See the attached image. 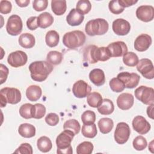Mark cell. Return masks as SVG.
Wrapping results in <instances>:
<instances>
[{
    "label": "cell",
    "mask_w": 154,
    "mask_h": 154,
    "mask_svg": "<svg viewBox=\"0 0 154 154\" xmlns=\"http://www.w3.org/2000/svg\"><path fill=\"white\" fill-rule=\"evenodd\" d=\"M51 64L45 61H36L29 66L31 79L35 81L43 82L53 70Z\"/></svg>",
    "instance_id": "obj_1"
},
{
    "label": "cell",
    "mask_w": 154,
    "mask_h": 154,
    "mask_svg": "<svg viewBox=\"0 0 154 154\" xmlns=\"http://www.w3.org/2000/svg\"><path fill=\"white\" fill-rule=\"evenodd\" d=\"M75 135L72 131L65 129L57 136L56 138L57 153L72 154L73 153L71 143Z\"/></svg>",
    "instance_id": "obj_2"
},
{
    "label": "cell",
    "mask_w": 154,
    "mask_h": 154,
    "mask_svg": "<svg viewBox=\"0 0 154 154\" xmlns=\"http://www.w3.org/2000/svg\"><path fill=\"white\" fill-rule=\"evenodd\" d=\"M85 34L79 30H75L64 34L63 43L67 48L73 49L83 45L85 42Z\"/></svg>",
    "instance_id": "obj_3"
},
{
    "label": "cell",
    "mask_w": 154,
    "mask_h": 154,
    "mask_svg": "<svg viewBox=\"0 0 154 154\" xmlns=\"http://www.w3.org/2000/svg\"><path fill=\"white\" fill-rule=\"evenodd\" d=\"M108 22L102 18H97L89 20L85 25V32L90 36L100 35L105 34L108 30Z\"/></svg>",
    "instance_id": "obj_4"
},
{
    "label": "cell",
    "mask_w": 154,
    "mask_h": 154,
    "mask_svg": "<svg viewBox=\"0 0 154 154\" xmlns=\"http://www.w3.org/2000/svg\"><path fill=\"white\" fill-rule=\"evenodd\" d=\"M21 93L19 90L13 87H5L0 90L1 107H5L7 103L17 104L21 100Z\"/></svg>",
    "instance_id": "obj_5"
},
{
    "label": "cell",
    "mask_w": 154,
    "mask_h": 154,
    "mask_svg": "<svg viewBox=\"0 0 154 154\" xmlns=\"http://www.w3.org/2000/svg\"><path fill=\"white\" fill-rule=\"evenodd\" d=\"M135 97L145 105L154 104V90L152 87L141 85L135 89Z\"/></svg>",
    "instance_id": "obj_6"
},
{
    "label": "cell",
    "mask_w": 154,
    "mask_h": 154,
    "mask_svg": "<svg viewBox=\"0 0 154 154\" xmlns=\"http://www.w3.org/2000/svg\"><path fill=\"white\" fill-rule=\"evenodd\" d=\"M130 134L131 129L128 124L125 122H120L117 125L114 131V140L117 143L123 144L128 141Z\"/></svg>",
    "instance_id": "obj_7"
},
{
    "label": "cell",
    "mask_w": 154,
    "mask_h": 154,
    "mask_svg": "<svg viewBox=\"0 0 154 154\" xmlns=\"http://www.w3.org/2000/svg\"><path fill=\"white\" fill-rule=\"evenodd\" d=\"M22 20L18 15L13 14L8 17L6 24V30L10 35L13 36L19 35L22 32Z\"/></svg>",
    "instance_id": "obj_8"
},
{
    "label": "cell",
    "mask_w": 154,
    "mask_h": 154,
    "mask_svg": "<svg viewBox=\"0 0 154 154\" xmlns=\"http://www.w3.org/2000/svg\"><path fill=\"white\" fill-rule=\"evenodd\" d=\"M137 70L146 79L154 78V67L152 61L148 58L141 59L137 64Z\"/></svg>",
    "instance_id": "obj_9"
},
{
    "label": "cell",
    "mask_w": 154,
    "mask_h": 154,
    "mask_svg": "<svg viewBox=\"0 0 154 154\" xmlns=\"http://www.w3.org/2000/svg\"><path fill=\"white\" fill-rule=\"evenodd\" d=\"M117 78L123 82L125 88H134L137 87L140 79V76L137 73L128 72H120L117 75Z\"/></svg>",
    "instance_id": "obj_10"
},
{
    "label": "cell",
    "mask_w": 154,
    "mask_h": 154,
    "mask_svg": "<svg viewBox=\"0 0 154 154\" xmlns=\"http://www.w3.org/2000/svg\"><path fill=\"white\" fill-rule=\"evenodd\" d=\"M28 60V56L22 51L11 52L7 58L8 63L13 67L17 68L24 66Z\"/></svg>",
    "instance_id": "obj_11"
},
{
    "label": "cell",
    "mask_w": 154,
    "mask_h": 154,
    "mask_svg": "<svg viewBox=\"0 0 154 154\" xmlns=\"http://www.w3.org/2000/svg\"><path fill=\"white\" fill-rule=\"evenodd\" d=\"M91 87L84 81L79 80L74 83L72 91L74 96L77 98H84L91 92Z\"/></svg>",
    "instance_id": "obj_12"
},
{
    "label": "cell",
    "mask_w": 154,
    "mask_h": 154,
    "mask_svg": "<svg viewBox=\"0 0 154 154\" xmlns=\"http://www.w3.org/2000/svg\"><path fill=\"white\" fill-rule=\"evenodd\" d=\"M135 13L138 19L144 22H149L153 19L154 8L152 5H141L137 8Z\"/></svg>",
    "instance_id": "obj_13"
},
{
    "label": "cell",
    "mask_w": 154,
    "mask_h": 154,
    "mask_svg": "<svg viewBox=\"0 0 154 154\" xmlns=\"http://www.w3.org/2000/svg\"><path fill=\"white\" fill-rule=\"evenodd\" d=\"M132 124L133 129L141 135L147 134L151 128L150 123L141 116L135 117L132 120Z\"/></svg>",
    "instance_id": "obj_14"
},
{
    "label": "cell",
    "mask_w": 154,
    "mask_h": 154,
    "mask_svg": "<svg viewBox=\"0 0 154 154\" xmlns=\"http://www.w3.org/2000/svg\"><path fill=\"white\" fill-rule=\"evenodd\" d=\"M112 28L116 34L118 35H125L129 32L131 25L125 19L119 18L113 21Z\"/></svg>",
    "instance_id": "obj_15"
},
{
    "label": "cell",
    "mask_w": 154,
    "mask_h": 154,
    "mask_svg": "<svg viewBox=\"0 0 154 154\" xmlns=\"http://www.w3.org/2000/svg\"><path fill=\"white\" fill-rule=\"evenodd\" d=\"M152 37L147 34H141L138 35L134 42V48L139 52L147 50L152 45Z\"/></svg>",
    "instance_id": "obj_16"
},
{
    "label": "cell",
    "mask_w": 154,
    "mask_h": 154,
    "mask_svg": "<svg viewBox=\"0 0 154 154\" xmlns=\"http://www.w3.org/2000/svg\"><path fill=\"white\" fill-rule=\"evenodd\" d=\"M109 49L111 57H119L123 56L128 52V47L125 42L117 41L109 44L107 46Z\"/></svg>",
    "instance_id": "obj_17"
},
{
    "label": "cell",
    "mask_w": 154,
    "mask_h": 154,
    "mask_svg": "<svg viewBox=\"0 0 154 154\" xmlns=\"http://www.w3.org/2000/svg\"><path fill=\"white\" fill-rule=\"evenodd\" d=\"M134 97L132 94L123 93L120 94L117 99V105L122 110H128L134 105Z\"/></svg>",
    "instance_id": "obj_18"
},
{
    "label": "cell",
    "mask_w": 154,
    "mask_h": 154,
    "mask_svg": "<svg viewBox=\"0 0 154 154\" xmlns=\"http://www.w3.org/2000/svg\"><path fill=\"white\" fill-rule=\"evenodd\" d=\"M89 78L92 83L97 87L103 85L105 82L104 72L100 69H93L89 73Z\"/></svg>",
    "instance_id": "obj_19"
},
{
    "label": "cell",
    "mask_w": 154,
    "mask_h": 154,
    "mask_svg": "<svg viewBox=\"0 0 154 154\" xmlns=\"http://www.w3.org/2000/svg\"><path fill=\"white\" fill-rule=\"evenodd\" d=\"M84 16L79 13L76 8H72L66 17V21L70 26L79 25L84 20Z\"/></svg>",
    "instance_id": "obj_20"
},
{
    "label": "cell",
    "mask_w": 154,
    "mask_h": 154,
    "mask_svg": "<svg viewBox=\"0 0 154 154\" xmlns=\"http://www.w3.org/2000/svg\"><path fill=\"white\" fill-rule=\"evenodd\" d=\"M19 45L23 48L30 49L32 48L35 43L34 36L30 33H23L22 34L18 39Z\"/></svg>",
    "instance_id": "obj_21"
},
{
    "label": "cell",
    "mask_w": 154,
    "mask_h": 154,
    "mask_svg": "<svg viewBox=\"0 0 154 154\" xmlns=\"http://www.w3.org/2000/svg\"><path fill=\"white\" fill-rule=\"evenodd\" d=\"M42 94L41 88L36 85H31L29 86L26 90V96L27 99L31 101L35 102L38 100Z\"/></svg>",
    "instance_id": "obj_22"
},
{
    "label": "cell",
    "mask_w": 154,
    "mask_h": 154,
    "mask_svg": "<svg viewBox=\"0 0 154 154\" xmlns=\"http://www.w3.org/2000/svg\"><path fill=\"white\" fill-rule=\"evenodd\" d=\"M18 132L22 137L31 138L35 135V128L29 123H22L19 127Z\"/></svg>",
    "instance_id": "obj_23"
},
{
    "label": "cell",
    "mask_w": 154,
    "mask_h": 154,
    "mask_svg": "<svg viewBox=\"0 0 154 154\" xmlns=\"http://www.w3.org/2000/svg\"><path fill=\"white\" fill-rule=\"evenodd\" d=\"M37 22L38 27L45 29L53 23L54 17L49 13L44 12L37 17Z\"/></svg>",
    "instance_id": "obj_24"
},
{
    "label": "cell",
    "mask_w": 154,
    "mask_h": 154,
    "mask_svg": "<svg viewBox=\"0 0 154 154\" xmlns=\"http://www.w3.org/2000/svg\"><path fill=\"white\" fill-rule=\"evenodd\" d=\"M114 110V103L109 99H103L101 104L97 107L98 112L102 115H109L113 112Z\"/></svg>",
    "instance_id": "obj_25"
},
{
    "label": "cell",
    "mask_w": 154,
    "mask_h": 154,
    "mask_svg": "<svg viewBox=\"0 0 154 154\" xmlns=\"http://www.w3.org/2000/svg\"><path fill=\"white\" fill-rule=\"evenodd\" d=\"M97 46L96 45H89L84 51V58L85 61L91 64L97 63L96 60V49Z\"/></svg>",
    "instance_id": "obj_26"
},
{
    "label": "cell",
    "mask_w": 154,
    "mask_h": 154,
    "mask_svg": "<svg viewBox=\"0 0 154 154\" xmlns=\"http://www.w3.org/2000/svg\"><path fill=\"white\" fill-rule=\"evenodd\" d=\"M51 8L55 14L63 15L66 11V1L65 0H52L51 1Z\"/></svg>",
    "instance_id": "obj_27"
},
{
    "label": "cell",
    "mask_w": 154,
    "mask_h": 154,
    "mask_svg": "<svg viewBox=\"0 0 154 154\" xmlns=\"http://www.w3.org/2000/svg\"><path fill=\"white\" fill-rule=\"evenodd\" d=\"M97 125L100 132L103 134H106L110 132L114 126L112 120L108 117L100 119L99 120Z\"/></svg>",
    "instance_id": "obj_28"
},
{
    "label": "cell",
    "mask_w": 154,
    "mask_h": 154,
    "mask_svg": "<svg viewBox=\"0 0 154 154\" xmlns=\"http://www.w3.org/2000/svg\"><path fill=\"white\" fill-rule=\"evenodd\" d=\"M37 146L40 151L46 153L51 150L52 143L49 138L46 136H42L37 140Z\"/></svg>",
    "instance_id": "obj_29"
},
{
    "label": "cell",
    "mask_w": 154,
    "mask_h": 154,
    "mask_svg": "<svg viewBox=\"0 0 154 154\" xmlns=\"http://www.w3.org/2000/svg\"><path fill=\"white\" fill-rule=\"evenodd\" d=\"M60 40V35L55 30L49 31L45 36V42L46 45L50 47L53 48L58 45Z\"/></svg>",
    "instance_id": "obj_30"
},
{
    "label": "cell",
    "mask_w": 154,
    "mask_h": 154,
    "mask_svg": "<svg viewBox=\"0 0 154 154\" xmlns=\"http://www.w3.org/2000/svg\"><path fill=\"white\" fill-rule=\"evenodd\" d=\"M102 97L100 93L97 92L90 93L87 96V103L93 108H97L102 102Z\"/></svg>",
    "instance_id": "obj_31"
},
{
    "label": "cell",
    "mask_w": 154,
    "mask_h": 154,
    "mask_svg": "<svg viewBox=\"0 0 154 154\" xmlns=\"http://www.w3.org/2000/svg\"><path fill=\"white\" fill-rule=\"evenodd\" d=\"M63 60V54L57 51H50L46 56V61L52 65L60 64Z\"/></svg>",
    "instance_id": "obj_32"
},
{
    "label": "cell",
    "mask_w": 154,
    "mask_h": 154,
    "mask_svg": "<svg viewBox=\"0 0 154 154\" xmlns=\"http://www.w3.org/2000/svg\"><path fill=\"white\" fill-rule=\"evenodd\" d=\"M81 132L84 137L93 138L97 135V131L96 125L94 123L91 125H84L82 127Z\"/></svg>",
    "instance_id": "obj_33"
},
{
    "label": "cell",
    "mask_w": 154,
    "mask_h": 154,
    "mask_svg": "<svg viewBox=\"0 0 154 154\" xmlns=\"http://www.w3.org/2000/svg\"><path fill=\"white\" fill-rule=\"evenodd\" d=\"M123 61L124 64L129 67H134L137 64L139 59L136 54L133 52H126L123 56Z\"/></svg>",
    "instance_id": "obj_34"
},
{
    "label": "cell",
    "mask_w": 154,
    "mask_h": 154,
    "mask_svg": "<svg viewBox=\"0 0 154 154\" xmlns=\"http://www.w3.org/2000/svg\"><path fill=\"white\" fill-rule=\"evenodd\" d=\"M63 129H68L72 131L75 135L78 134L81 129V125L78 120L76 119H69L64 122L63 125Z\"/></svg>",
    "instance_id": "obj_35"
},
{
    "label": "cell",
    "mask_w": 154,
    "mask_h": 154,
    "mask_svg": "<svg viewBox=\"0 0 154 154\" xmlns=\"http://www.w3.org/2000/svg\"><path fill=\"white\" fill-rule=\"evenodd\" d=\"M111 57L109 49L107 47H97L96 49V60L97 61H105Z\"/></svg>",
    "instance_id": "obj_36"
},
{
    "label": "cell",
    "mask_w": 154,
    "mask_h": 154,
    "mask_svg": "<svg viewBox=\"0 0 154 154\" xmlns=\"http://www.w3.org/2000/svg\"><path fill=\"white\" fill-rule=\"evenodd\" d=\"M76 10L81 14H86L91 9V4L88 0H79L76 6Z\"/></svg>",
    "instance_id": "obj_37"
},
{
    "label": "cell",
    "mask_w": 154,
    "mask_h": 154,
    "mask_svg": "<svg viewBox=\"0 0 154 154\" xmlns=\"http://www.w3.org/2000/svg\"><path fill=\"white\" fill-rule=\"evenodd\" d=\"M93 145L90 141H84L80 143L76 147L78 154H90L93 150Z\"/></svg>",
    "instance_id": "obj_38"
},
{
    "label": "cell",
    "mask_w": 154,
    "mask_h": 154,
    "mask_svg": "<svg viewBox=\"0 0 154 154\" xmlns=\"http://www.w3.org/2000/svg\"><path fill=\"white\" fill-rule=\"evenodd\" d=\"M33 106V105L28 103L22 105L19 108V114L20 116L26 119L32 118Z\"/></svg>",
    "instance_id": "obj_39"
},
{
    "label": "cell",
    "mask_w": 154,
    "mask_h": 154,
    "mask_svg": "<svg viewBox=\"0 0 154 154\" xmlns=\"http://www.w3.org/2000/svg\"><path fill=\"white\" fill-rule=\"evenodd\" d=\"M133 147L138 151L143 150L147 147V143L146 139L142 135H138L134 138L132 142Z\"/></svg>",
    "instance_id": "obj_40"
},
{
    "label": "cell",
    "mask_w": 154,
    "mask_h": 154,
    "mask_svg": "<svg viewBox=\"0 0 154 154\" xmlns=\"http://www.w3.org/2000/svg\"><path fill=\"white\" fill-rule=\"evenodd\" d=\"M109 85L111 90L116 93H120L121 91H123L125 88V85L123 82L119 79L117 78H112L109 82Z\"/></svg>",
    "instance_id": "obj_41"
},
{
    "label": "cell",
    "mask_w": 154,
    "mask_h": 154,
    "mask_svg": "<svg viewBox=\"0 0 154 154\" xmlns=\"http://www.w3.org/2000/svg\"><path fill=\"white\" fill-rule=\"evenodd\" d=\"M81 119L84 125L93 124L96 120V114L91 110H87L82 114Z\"/></svg>",
    "instance_id": "obj_42"
},
{
    "label": "cell",
    "mask_w": 154,
    "mask_h": 154,
    "mask_svg": "<svg viewBox=\"0 0 154 154\" xmlns=\"http://www.w3.org/2000/svg\"><path fill=\"white\" fill-rule=\"evenodd\" d=\"M46 108L41 103H35L33 106L32 109V118L36 119H40L43 117L46 114Z\"/></svg>",
    "instance_id": "obj_43"
},
{
    "label": "cell",
    "mask_w": 154,
    "mask_h": 154,
    "mask_svg": "<svg viewBox=\"0 0 154 154\" xmlns=\"http://www.w3.org/2000/svg\"><path fill=\"white\" fill-rule=\"evenodd\" d=\"M108 7L109 11L114 14H119L124 11V8L119 4L118 0H112L109 1Z\"/></svg>",
    "instance_id": "obj_44"
},
{
    "label": "cell",
    "mask_w": 154,
    "mask_h": 154,
    "mask_svg": "<svg viewBox=\"0 0 154 154\" xmlns=\"http://www.w3.org/2000/svg\"><path fill=\"white\" fill-rule=\"evenodd\" d=\"M14 153H26V154H32L33 153L32 146L26 143H22L20 146L13 152Z\"/></svg>",
    "instance_id": "obj_45"
},
{
    "label": "cell",
    "mask_w": 154,
    "mask_h": 154,
    "mask_svg": "<svg viewBox=\"0 0 154 154\" xmlns=\"http://www.w3.org/2000/svg\"><path fill=\"white\" fill-rule=\"evenodd\" d=\"M48 5L47 0H34L32 2V7L37 11L45 10Z\"/></svg>",
    "instance_id": "obj_46"
},
{
    "label": "cell",
    "mask_w": 154,
    "mask_h": 154,
    "mask_svg": "<svg viewBox=\"0 0 154 154\" xmlns=\"http://www.w3.org/2000/svg\"><path fill=\"white\" fill-rule=\"evenodd\" d=\"M45 122L49 126H56L59 122V117L55 113H49L45 117Z\"/></svg>",
    "instance_id": "obj_47"
},
{
    "label": "cell",
    "mask_w": 154,
    "mask_h": 154,
    "mask_svg": "<svg viewBox=\"0 0 154 154\" xmlns=\"http://www.w3.org/2000/svg\"><path fill=\"white\" fill-rule=\"evenodd\" d=\"M12 5L11 2L7 0H2L0 1V12L2 14H8L11 12Z\"/></svg>",
    "instance_id": "obj_48"
},
{
    "label": "cell",
    "mask_w": 154,
    "mask_h": 154,
    "mask_svg": "<svg viewBox=\"0 0 154 154\" xmlns=\"http://www.w3.org/2000/svg\"><path fill=\"white\" fill-rule=\"evenodd\" d=\"M26 26L30 30H35L38 27V22L37 16H31L26 20Z\"/></svg>",
    "instance_id": "obj_49"
},
{
    "label": "cell",
    "mask_w": 154,
    "mask_h": 154,
    "mask_svg": "<svg viewBox=\"0 0 154 154\" xmlns=\"http://www.w3.org/2000/svg\"><path fill=\"white\" fill-rule=\"evenodd\" d=\"M9 71L8 69L3 64H0V83L2 84L7 79Z\"/></svg>",
    "instance_id": "obj_50"
},
{
    "label": "cell",
    "mask_w": 154,
    "mask_h": 154,
    "mask_svg": "<svg viewBox=\"0 0 154 154\" xmlns=\"http://www.w3.org/2000/svg\"><path fill=\"white\" fill-rule=\"evenodd\" d=\"M118 2L119 4L125 8V7H128L129 6H132L134 5L138 2V1L137 0H118Z\"/></svg>",
    "instance_id": "obj_51"
},
{
    "label": "cell",
    "mask_w": 154,
    "mask_h": 154,
    "mask_svg": "<svg viewBox=\"0 0 154 154\" xmlns=\"http://www.w3.org/2000/svg\"><path fill=\"white\" fill-rule=\"evenodd\" d=\"M16 3L20 7H25L29 4V0H16Z\"/></svg>",
    "instance_id": "obj_52"
},
{
    "label": "cell",
    "mask_w": 154,
    "mask_h": 154,
    "mask_svg": "<svg viewBox=\"0 0 154 154\" xmlns=\"http://www.w3.org/2000/svg\"><path fill=\"white\" fill-rule=\"evenodd\" d=\"M153 106L154 104L150 105L147 108V116L152 119H153Z\"/></svg>",
    "instance_id": "obj_53"
},
{
    "label": "cell",
    "mask_w": 154,
    "mask_h": 154,
    "mask_svg": "<svg viewBox=\"0 0 154 154\" xmlns=\"http://www.w3.org/2000/svg\"><path fill=\"white\" fill-rule=\"evenodd\" d=\"M153 141H152L151 142H150V144L149 145V150H151V152H152V149H153Z\"/></svg>",
    "instance_id": "obj_54"
}]
</instances>
